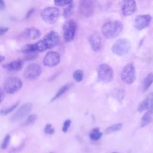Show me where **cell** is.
<instances>
[{
	"mask_svg": "<svg viewBox=\"0 0 153 153\" xmlns=\"http://www.w3.org/2000/svg\"><path fill=\"white\" fill-rule=\"evenodd\" d=\"M60 41L58 33L52 30L45 35L43 38L35 43L38 52H43L48 49L52 48L57 45Z\"/></svg>",
	"mask_w": 153,
	"mask_h": 153,
	"instance_id": "6da1fadb",
	"label": "cell"
},
{
	"mask_svg": "<svg viewBox=\"0 0 153 153\" xmlns=\"http://www.w3.org/2000/svg\"><path fill=\"white\" fill-rule=\"evenodd\" d=\"M123 29V25L121 22L109 21L106 22L101 27L102 33L108 39H113L117 37L121 32Z\"/></svg>",
	"mask_w": 153,
	"mask_h": 153,
	"instance_id": "7a4b0ae2",
	"label": "cell"
},
{
	"mask_svg": "<svg viewBox=\"0 0 153 153\" xmlns=\"http://www.w3.org/2000/svg\"><path fill=\"white\" fill-rule=\"evenodd\" d=\"M60 15L59 9L56 7H48L41 12L42 19L48 24H54L57 22Z\"/></svg>",
	"mask_w": 153,
	"mask_h": 153,
	"instance_id": "3957f363",
	"label": "cell"
},
{
	"mask_svg": "<svg viewBox=\"0 0 153 153\" xmlns=\"http://www.w3.org/2000/svg\"><path fill=\"white\" fill-rule=\"evenodd\" d=\"M114 76V71L112 68L108 65L102 63L100 65L97 69V79L103 84L111 82Z\"/></svg>",
	"mask_w": 153,
	"mask_h": 153,
	"instance_id": "277c9868",
	"label": "cell"
},
{
	"mask_svg": "<svg viewBox=\"0 0 153 153\" xmlns=\"http://www.w3.org/2000/svg\"><path fill=\"white\" fill-rule=\"evenodd\" d=\"M22 86V80L16 76H9L5 79L4 82V90L10 94L17 92Z\"/></svg>",
	"mask_w": 153,
	"mask_h": 153,
	"instance_id": "5b68a950",
	"label": "cell"
},
{
	"mask_svg": "<svg viewBox=\"0 0 153 153\" xmlns=\"http://www.w3.org/2000/svg\"><path fill=\"white\" fill-rule=\"evenodd\" d=\"M136 78V71L134 66L131 63H127L124 66L121 72L122 81L127 84H131L134 82Z\"/></svg>",
	"mask_w": 153,
	"mask_h": 153,
	"instance_id": "8992f818",
	"label": "cell"
},
{
	"mask_svg": "<svg viewBox=\"0 0 153 153\" xmlns=\"http://www.w3.org/2000/svg\"><path fill=\"white\" fill-rule=\"evenodd\" d=\"M131 48L129 40L126 38L119 39L115 41L112 47V51L118 56H124L128 53Z\"/></svg>",
	"mask_w": 153,
	"mask_h": 153,
	"instance_id": "52a82bcc",
	"label": "cell"
},
{
	"mask_svg": "<svg viewBox=\"0 0 153 153\" xmlns=\"http://www.w3.org/2000/svg\"><path fill=\"white\" fill-rule=\"evenodd\" d=\"M77 29L76 23L71 19L66 20L63 26V35L66 42H70L74 39Z\"/></svg>",
	"mask_w": 153,
	"mask_h": 153,
	"instance_id": "ba28073f",
	"label": "cell"
},
{
	"mask_svg": "<svg viewBox=\"0 0 153 153\" xmlns=\"http://www.w3.org/2000/svg\"><path fill=\"white\" fill-rule=\"evenodd\" d=\"M32 109V104L25 103L23 104L11 117V121L13 122L18 121L27 116Z\"/></svg>",
	"mask_w": 153,
	"mask_h": 153,
	"instance_id": "9c48e42d",
	"label": "cell"
},
{
	"mask_svg": "<svg viewBox=\"0 0 153 153\" xmlns=\"http://www.w3.org/2000/svg\"><path fill=\"white\" fill-rule=\"evenodd\" d=\"M42 73V68L38 64H29L24 71L25 77L30 81L36 79Z\"/></svg>",
	"mask_w": 153,
	"mask_h": 153,
	"instance_id": "30bf717a",
	"label": "cell"
},
{
	"mask_svg": "<svg viewBox=\"0 0 153 153\" xmlns=\"http://www.w3.org/2000/svg\"><path fill=\"white\" fill-rule=\"evenodd\" d=\"M79 10L81 14L85 17L91 16L94 11V2L91 0H82L79 2Z\"/></svg>",
	"mask_w": 153,
	"mask_h": 153,
	"instance_id": "8fae6325",
	"label": "cell"
},
{
	"mask_svg": "<svg viewBox=\"0 0 153 153\" xmlns=\"http://www.w3.org/2000/svg\"><path fill=\"white\" fill-rule=\"evenodd\" d=\"M60 62V55L54 51L48 52L43 59L44 65L48 67H53L59 65Z\"/></svg>",
	"mask_w": 153,
	"mask_h": 153,
	"instance_id": "7c38bea8",
	"label": "cell"
},
{
	"mask_svg": "<svg viewBox=\"0 0 153 153\" xmlns=\"http://www.w3.org/2000/svg\"><path fill=\"white\" fill-rule=\"evenodd\" d=\"M151 20V16L148 14L138 15L135 18L134 27L139 30H142L149 25Z\"/></svg>",
	"mask_w": 153,
	"mask_h": 153,
	"instance_id": "4fadbf2b",
	"label": "cell"
},
{
	"mask_svg": "<svg viewBox=\"0 0 153 153\" xmlns=\"http://www.w3.org/2000/svg\"><path fill=\"white\" fill-rule=\"evenodd\" d=\"M137 111L140 112L143 111L153 113V92L149 93L146 97L139 105Z\"/></svg>",
	"mask_w": 153,
	"mask_h": 153,
	"instance_id": "5bb4252c",
	"label": "cell"
},
{
	"mask_svg": "<svg viewBox=\"0 0 153 153\" xmlns=\"http://www.w3.org/2000/svg\"><path fill=\"white\" fill-rule=\"evenodd\" d=\"M136 10V3L134 1L127 0L123 2L121 5V11L124 16L132 15Z\"/></svg>",
	"mask_w": 153,
	"mask_h": 153,
	"instance_id": "9a60e30c",
	"label": "cell"
},
{
	"mask_svg": "<svg viewBox=\"0 0 153 153\" xmlns=\"http://www.w3.org/2000/svg\"><path fill=\"white\" fill-rule=\"evenodd\" d=\"M89 44L91 49L94 51H98L102 46V39L97 32L90 34L88 38Z\"/></svg>",
	"mask_w": 153,
	"mask_h": 153,
	"instance_id": "2e32d148",
	"label": "cell"
},
{
	"mask_svg": "<svg viewBox=\"0 0 153 153\" xmlns=\"http://www.w3.org/2000/svg\"><path fill=\"white\" fill-rule=\"evenodd\" d=\"M23 36L29 39L35 40L39 38L41 35V31L35 27H27L23 33Z\"/></svg>",
	"mask_w": 153,
	"mask_h": 153,
	"instance_id": "e0dca14e",
	"label": "cell"
},
{
	"mask_svg": "<svg viewBox=\"0 0 153 153\" xmlns=\"http://www.w3.org/2000/svg\"><path fill=\"white\" fill-rule=\"evenodd\" d=\"M24 65V62L22 60H17L13 61L9 63L3 65L2 67L10 71H20Z\"/></svg>",
	"mask_w": 153,
	"mask_h": 153,
	"instance_id": "ac0fdd59",
	"label": "cell"
},
{
	"mask_svg": "<svg viewBox=\"0 0 153 153\" xmlns=\"http://www.w3.org/2000/svg\"><path fill=\"white\" fill-rule=\"evenodd\" d=\"M152 112L149 111H146L143 115L141 119L140 126L142 127H144L148 125L152 121Z\"/></svg>",
	"mask_w": 153,
	"mask_h": 153,
	"instance_id": "d6986e66",
	"label": "cell"
},
{
	"mask_svg": "<svg viewBox=\"0 0 153 153\" xmlns=\"http://www.w3.org/2000/svg\"><path fill=\"white\" fill-rule=\"evenodd\" d=\"M70 87V84H66L65 85H63V86H62L59 90L57 91V93L53 96V97L51 99V101L53 102L56 100H57V99H59L60 97H61L67 90Z\"/></svg>",
	"mask_w": 153,
	"mask_h": 153,
	"instance_id": "ffe728a7",
	"label": "cell"
},
{
	"mask_svg": "<svg viewBox=\"0 0 153 153\" xmlns=\"http://www.w3.org/2000/svg\"><path fill=\"white\" fill-rule=\"evenodd\" d=\"M153 83V72L149 73L145 78L143 83V90H147Z\"/></svg>",
	"mask_w": 153,
	"mask_h": 153,
	"instance_id": "44dd1931",
	"label": "cell"
},
{
	"mask_svg": "<svg viewBox=\"0 0 153 153\" xmlns=\"http://www.w3.org/2000/svg\"><path fill=\"white\" fill-rule=\"evenodd\" d=\"M123 124L121 123H117L115 124H113L112 126H109L108 128H106L105 130V133L106 134L112 133L114 132H116L117 131L120 130L122 128Z\"/></svg>",
	"mask_w": 153,
	"mask_h": 153,
	"instance_id": "7402d4cb",
	"label": "cell"
},
{
	"mask_svg": "<svg viewBox=\"0 0 153 153\" xmlns=\"http://www.w3.org/2000/svg\"><path fill=\"white\" fill-rule=\"evenodd\" d=\"M35 51L38 52L35 43V44H32L25 45V46H23L21 48V52L23 53L24 54H27L28 53L35 52Z\"/></svg>",
	"mask_w": 153,
	"mask_h": 153,
	"instance_id": "603a6c76",
	"label": "cell"
},
{
	"mask_svg": "<svg viewBox=\"0 0 153 153\" xmlns=\"http://www.w3.org/2000/svg\"><path fill=\"white\" fill-rule=\"evenodd\" d=\"M20 102H17L14 104H13L12 105L8 106V108H3V109H1L0 110V115H3V116H5V115H8V114L11 113L13 111H14L17 107V106L19 105Z\"/></svg>",
	"mask_w": 153,
	"mask_h": 153,
	"instance_id": "cb8c5ba5",
	"label": "cell"
},
{
	"mask_svg": "<svg viewBox=\"0 0 153 153\" xmlns=\"http://www.w3.org/2000/svg\"><path fill=\"white\" fill-rule=\"evenodd\" d=\"M102 134V133L99 131V128H95L93 129L92 131L90 134V138L93 141H97L100 139Z\"/></svg>",
	"mask_w": 153,
	"mask_h": 153,
	"instance_id": "d4e9b609",
	"label": "cell"
},
{
	"mask_svg": "<svg viewBox=\"0 0 153 153\" xmlns=\"http://www.w3.org/2000/svg\"><path fill=\"white\" fill-rule=\"evenodd\" d=\"M84 72L81 69H76L73 73V78L78 82L82 81L84 78Z\"/></svg>",
	"mask_w": 153,
	"mask_h": 153,
	"instance_id": "484cf974",
	"label": "cell"
},
{
	"mask_svg": "<svg viewBox=\"0 0 153 153\" xmlns=\"http://www.w3.org/2000/svg\"><path fill=\"white\" fill-rule=\"evenodd\" d=\"M73 10H74V5H73V3L72 2L71 4L68 5L66 8L64 9L62 14L63 17L66 19L69 17L72 14Z\"/></svg>",
	"mask_w": 153,
	"mask_h": 153,
	"instance_id": "4316f807",
	"label": "cell"
},
{
	"mask_svg": "<svg viewBox=\"0 0 153 153\" xmlns=\"http://www.w3.org/2000/svg\"><path fill=\"white\" fill-rule=\"evenodd\" d=\"M36 118H37L36 115H35V114L29 115L27 117L26 120L23 122V123L22 124V126H27L32 124H33L35 123V121H36Z\"/></svg>",
	"mask_w": 153,
	"mask_h": 153,
	"instance_id": "83f0119b",
	"label": "cell"
},
{
	"mask_svg": "<svg viewBox=\"0 0 153 153\" xmlns=\"http://www.w3.org/2000/svg\"><path fill=\"white\" fill-rule=\"evenodd\" d=\"M38 56V52H30L25 54L23 57V60L25 61H30L36 59Z\"/></svg>",
	"mask_w": 153,
	"mask_h": 153,
	"instance_id": "f1b7e54d",
	"label": "cell"
},
{
	"mask_svg": "<svg viewBox=\"0 0 153 153\" xmlns=\"http://www.w3.org/2000/svg\"><path fill=\"white\" fill-rule=\"evenodd\" d=\"M72 2V1H69V0H56L54 1V4L56 6H59V7L68 5Z\"/></svg>",
	"mask_w": 153,
	"mask_h": 153,
	"instance_id": "f546056e",
	"label": "cell"
},
{
	"mask_svg": "<svg viewBox=\"0 0 153 153\" xmlns=\"http://www.w3.org/2000/svg\"><path fill=\"white\" fill-rule=\"evenodd\" d=\"M44 132L47 134H53L55 132L54 129L53 128L52 125L50 123H47L44 128Z\"/></svg>",
	"mask_w": 153,
	"mask_h": 153,
	"instance_id": "4dcf8cb0",
	"label": "cell"
},
{
	"mask_svg": "<svg viewBox=\"0 0 153 153\" xmlns=\"http://www.w3.org/2000/svg\"><path fill=\"white\" fill-rule=\"evenodd\" d=\"M10 140V136L9 134H7L5 136L4 140H2V142L1 143V149H6V148L7 147V145L9 143Z\"/></svg>",
	"mask_w": 153,
	"mask_h": 153,
	"instance_id": "1f68e13d",
	"label": "cell"
},
{
	"mask_svg": "<svg viewBox=\"0 0 153 153\" xmlns=\"http://www.w3.org/2000/svg\"><path fill=\"white\" fill-rule=\"evenodd\" d=\"M125 97V91L123 90L118 89L116 93V97L119 101H121Z\"/></svg>",
	"mask_w": 153,
	"mask_h": 153,
	"instance_id": "d6a6232c",
	"label": "cell"
},
{
	"mask_svg": "<svg viewBox=\"0 0 153 153\" xmlns=\"http://www.w3.org/2000/svg\"><path fill=\"white\" fill-rule=\"evenodd\" d=\"M71 120L68 119V120L65 121V122L63 123V127H62L63 132H64V133L67 132L69 127L71 126Z\"/></svg>",
	"mask_w": 153,
	"mask_h": 153,
	"instance_id": "836d02e7",
	"label": "cell"
},
{
	"mask_svg": "<svg viewBox=\"0 0 153 153\" xmlns=\"http://www.w3.org/2000/svg\"><path fill=\"white\" fill-rule=\"evenodd\" d=\"M5 90L0 87V103L3 101V100L5 98Z\"/></svg>",
	"mask_w": 153,
	"mask_h": 153,
	"instance_id": "e575fe53",
	"label": "cell"
},
{
	"mask_svg": "<svg viewBox=\"0 0 153 153\" xmlns=\"http://www.w3.org/2000/svg\"><path fill=\"white\" fill-rule=\"evenodd\" d=\"M8 30L9 28L7 27H0V36L4 35Z\"/></svg>",
	"mask_w": 153,
	"mask_h": 153,
	"instance_id": "d590c367",
	"label": "cell"
},
{
	"mask_svg": "<svg viewBox=\"0 0 153 153\" xmlns=\"http://www.w3.org/2000/svg\"><path fill=\"white\" fill-rule=\"evenodd\" d=\"M33 11H34V8H31V9H30V10L28 11V12L27 13V14H26V19L29 18L30 16L32 15V14L33 13Z\"/></svg>",
	"mask_w": 153,
	"mask_h": 153,
	"instance_id": "8d00e7d4",
	"label": "cell"
},
{
	"mask_svg": "<svg viewBox=\"0 0 153 153\" xmlns=\"http://www.w3.org/2000/svg\"><path fill=\"white\" fill-rule=\"evenodd\" d=\"M5 8V4L4 1L0 0V10H3Z\"/></svg>",
	"mask_w": 153,
	"mask_h": 153,
	"instance_id": "74e56055",
	"label": "cell"
},
{
	"mask_svg": "<svg viewBox=\"0 0 153 153\" xmlns=\"http://www.w3.org/2000/svg\"><path fill=\"white\" fill-rule=\"evenodd\" d=\"M4 60H5V57L4 56L0 55V63L3 62Z\"/></svg>",
	"mask_w": 153,
	"mask_h": 153,
	"instance_id": "f35d334b",
	"label": "cell"
},
{
	"mask_svg": "<svg viewBox=\"0 0 153 153\" xmlns=\"http://www.w3.org/2000/svg\"><path fill=\"white\" fill-rule=\"evenodd\" d=\"M112 153H118V152H112Z\"/></svg>",
	"mask_w": 153,
	"mask_h": 153,
	"instance_id": "ab89813d",
	"label": "cell"
},
{
	"mask_svg": "<svg viewBox=\"0 0 153 153\" xmlns=\"http://www.w3.org/2000/svg\"><path fill=\"white\" fill-rule=\"evenodd\" d=\"M50 153H54V152H50Z\"/></svg>",
	"mask_w": 153,
	"mask_h": 153,
	"instance_id": "60d3db41",
	"label": "cell"
}]
</instances>
